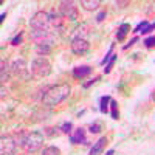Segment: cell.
Listing matches in <instances>:
<instances>
[{
	"mask_svg": "<svg viewBox=\"0 0 155 155\" xmlns=\"http://www.w3.org/2000/svg\"><path fill=\"white\" fill-rule=\"evenodd\" d=\"M152 101L155 102V90H153V92H152Z\"/></svg>",
	"mask_w": 155,
	"mask_h": 155,
	"instance_id": "obj_34",
	"label": "cell"
},
{
	"mask_svg": "<svg viewBox=\"0 0 155 155\" xmlns=\"http://www.w3.org/2000/svg\"><path fill=\"white\" fill-rule=\"evenodd\" d=\"M106 16H107V12H106V11H101V12H99V14L96 16V22H98V23H101L102 20H104V19H106Z\"/></svg>",
	"mask_w": 155,
	"mask_h": 155,
	"instance_id": "obj_30",
	"label": "cell"
},
{
	"mask_svg": "<svg viewBox=\"0 0 155 155\" xmlns=\"http://www.w3.org/2000/svg\"><path fill=\"white\" fill-rule=\"evenodd\" d=\"M112 98L110 96H102L99 101V112L101 113H109V104H110Z\"/></svg>",
	"mask_w": 155,
	"mask_h": 155,
	"instance_id": "obj_16",
	"label": "cell"
},
{
	"mask_svg": "<svg viewBox=\"0 0 155 155\" xmlns=\"http://www.w3.org/2000/svg\"><path fill=\"white\" fill-rule=\"evenodd\" d=\"M30 37L37 45H53L54 44V34L48 30H30Z\"/></svg>",
	"mask_w": 155,
	"mask_h": 155,
	"instance_id": "obj_4",
	"label": "cell"
},
{
	"mask_svg": "<svg viewBox=\"0 0 155 155\" xmlns=\"http://www.w3.org/2000/svg\"><path fill=\"white\" fill-rule=\"evenodd\" d=\"M115 62H116V54H113V56H112V59L109 61V64L106 65V68H104V73H106V74L112 71V68H113V65H115Z\"/></svg>",
	"mask_w": 155,
	"mask_h": 155,
	"instance_id": "obj_22",
	"label": "cell"
},
{
	"mask_svg": "<svg viewBox=\"0 0 155 155\" xmlns=\"http://www.w3.org/2000/svg\"><path fill=\"white\" fill-rule=\"evenodd\" d=\"M36 51L39 53V56H45V54H48L51 51V45H37Z\"/></svg>",
	"mask_w": 155,
	"mask_h": 155,
	"instance_id": "obj_19",
	"label": "cell"
},
{
	"mask_svg": "<svg viewBox=\"0 0 155 155\" xmlns=\"http://www.w3.org/2000/svg\"><path fill=\"white\" fill-rule=\"evenodd\" d=\"M71 93V87L68 84H58V85H53L50 87L45 95L42 96V104L45 107H54L64 99H67Z\"/></svg>",
	"mask_w": 155,
	"mask_h": 155,
	"instance_id": "obj_1",
	"label": "cell"
},
{
	"mask_svg": "<svg viewBox=\"0 0 155 155\" xmlns=\"http://www.w3.org/2000/svg\"><path fill=\"white\" fill-rule=\"evenodd\" d=\"M0 73H2V82H5L8 79V67L3 59H2V70H0Z\"/></svg>",
	"mask_w": 155,
	"mask_h": 155,
	"instance_id": "obj_23",
	"label": "cell"
},
{
	"mask_svg": "<svg viewBox=\"0 0 155 155\" xmlns=\"http://www.w3.org/2000/svg\"><path fill=\"white\" fill-rule=\"evenodd\" d=\"M147 25H149V22H147V20H143V22H140V23L137 25V27L134 28V31H132V33H135V34H137V33H141V31H143V30H144V28L147 27Z\"/></svg>",
	"mask_w": 155,
	"mask_h": 155,
	"instance_id": "obj_21",
	"label": "cell"
},
{
	"mask_svg": "<svg viewBox=\"0 0 155 155\" xmlns=\"http://www.w3.org/2000/svg\"><path fill=\"white\" fill-rule=\"evenodd\" d=\"M144 45H146L147 48H153V47H155V36L146 37V39H144Z\"/></svg>",
	"mask_w": 155,
	"mask_h": 155,
	"instance_id": "obj_26",
	"label": "cell"
},
{
	"mask_svg": "<svg viewBox=\"0 0 155 155\" xmlns=\"http://www.w3.org/2000/svg\"><path fill=\"white\" fill-rule=\"evenodd\" d=\"M113 153H115V150H113V149H110V150H109L106 155H113Z\"/></svg>",
	"mask_w": 155,
	"mask_h": 155,
	"instance_id": "obj_33",
	"label": "cell"
},
{
	"mask_svg": "<svg viewBox=\"0 0 155 155\" xmlns=\"http://www.w3.org/2000/svg\"><path fill=\"white\" fill-rule=\"evenodd\" d=\"M153 30H155V22H153V23H149L141 33H143V34H147V33H150V31H153Z\"/></svg>",
	"mask_w": 155,
	"mask_h": 155,
	"instance_id": "obj_29",
	"label": "cell"
},
{
	"mask_svg": "<svg viewBox=\"0 0 155 155\" xmlns=\"http://www.w3.org/2000/svg\"><path fill=\"white\" fill-rule=\"evenodd\" d=\"M107 143H109V138L107 137H101L96 143H93V146H92V149H90L88 155H101L102 152H104Z\"/></svg>",
	"mask_w": 155,
	"mask_h": 155,
	"instance_id": "obj_12",
	"label": "cell"
},
{
	"mask_svg": "<svg viewBox=\"0 0 155 155\" xmlns=\"http://www.w3.org/2000/svg\"><path fill=\"white\" fill-rule=\"evenodd\" d=\"M41 155H61V150L56 146H47V147H44Z\"/></svg>",
	"mask_w": 155,
	"mask_h": 155,
	"instance_id": "obj_18",
	"label": "cell"
},
{
	"mask_svg": "<svg viewBox=\"0 0 155 155\" xmlns=\"http://www.w3.org/2000/svg\"><path fill=\"white\" fill-rule=\"evenodd\" d=\"M59 12L64 19L70 22H76L79 19V12H78V6L74 2H67V0L59 2Z\"/></svg>",
	"mask_w": 155,
	"mask_h": 155,
	"instance_id": "obj_5",
	"label": "cell"
},
{
	"mask_svg": "<svg viewBox=\"0 0 155 155\" xmlns=\"http://www.w3.org/2000/svg\"><path fill=\"white\" fill-rule=\"evenodd\" d=\"M135 42H138V37H134V39H132V41L129 42L127 45H124V47H123V50H129V48H130V47H132V45H134Z\"/></svg>",
	"mask_w": 155,
	"mask_h": 155,
	"instance_id": "obj_31",
	"label": "cell"
},
{
	"mask_svg": "<svg viewBox=\"0 0 155 155\" xmlns=\"http://www.w3.org/2000/svg\"><path fill=\"white\" fill-rule=\"evenodd\" d=\"M81 6L87 11H95L101 6V2H98V0H82Z\"/></svg>",
	"mask_w": 155,
	"mask_h": 155,
	"instance_id": "obj_14",
	"label": "cell"
},
{
	"mask_svg": "<svg viewBox=\"0 0 155 155\" xmlns=\"http://www.w3.org/2000/svg\"><path fill=\"white\" fill-rule=\"evenodd\" d=\"M30 28L34 30H48L50 31V14L47 11H37L30 19Z\"/></svg>",
	"mask_w": 155,
	"mask_h": 155,
	"instance_id": "obj_6",
	"label": "cell"
},
{
	"mask_svg": "<svg viewBox=\"0 0 155 155\" xmlns=\"http://www.w3.org/2000/svg\"><path fill=\"white\" fill-rule=\"evenodd\" d=\"M92 67L90 65H81V67H74L73 68V78L78 81H82L84 78H87L90 73H92Z\"/></svg>",
	"mask_w": 155,
	"mask_h": 155,
	"instance_id": "obj_13",
	"label": "cell"
},
{
	"mask_svg": "<svg viewBox=\"0 0 155 155\" xmlns=\"http://www.w3.org/2000/svg\"><path fill=\"white\" fill-rule=\"evenodd\" d=\"M2 143H0V150L2 155H14L17 149V143L12 137H2Z\"/></svg>",
	"mask_w": 155,
	"mask_h": 155,
	"instance_id": "obj_9",
	"label": "cell"
},
{
	"mask_svg": "<svg viewBox=\"0 0 155 155\" xmlns=\"http://www.w3.org/2000/svg\"><path fill=\"white\" fill-rule=\"evenodd\" d=\"M101 130H102V127H101V124H98V123H95V124H92V126L88 127V132H90V134H95V135L99 134Z\"/></svg>",
	"mask_w": 155,
	"mask_h": 155,
	"instance_id": "obj_25",
	"label": "cell"
},
{
	"mask_svg": "<svg viewBox=\"0 0 155 155\" xmlns=\"http://www.w3.org/2000/svg\"><path fill=\"white\" fill-rule=\"evenodd\" d=\"M112 51H113V45L109 48V51H107V54L104 56V59L101 61V65H107V64H109V61H110V59H112V56H113V54H112Z\"/></svg>",
	"mask_w": 155,
	"mask_h": 155,
	"instance_id": "obj_24",
	"label": "cell"
},
{
	"mask_svg": "<svg viewBox=\"0 0 155 155\" xmlns=\"http://www.w3.org/2000/svg\"><path fill=\"white\" fill-rule=\"evenodd\" d=\"M30 73H31V76L37 78V79L47 78V76H50V73H51V64L48 62L47 58H44V56H37V58L31 62Z\"/></svg>",
	"mask_w": 155,
	"mask_h": 155,
	"instance_id": "obj_3",
	"label": "cell"
},
{
	"mask_svg": "<svg viewBox=\"0 0 155 155\" xmlns=\"http://www.w3.org/2000/svg\"><path fill=\"white\" fill-rule=\"evenodd\" d=\"M110 116L113 120H118V116H120V112H118V102L116 101H110Z\"/></svg>",
	"mask_w": 155,
	"mask_h": 155,
	"instance_id": "obj_17",
	"label": "cell"
},
{
	"mask_svg": "<svg viewBox=\"0 0 155 155\" xmlns=\"http://www.w3.org/2000/svg\"><path fill=\"white\" fill-rule=\"evenodd\" d=\"M90 48V44H88V39H84V37H73L71 41V51L78 56H82L85 54Z\"/></svg>",
	"mask_w": 155,
	"mask_h": 155,
	"instance_id": "obj_8",
	"label": "cell"
},
{
	"mask_svg": "<svg viewBox=\"0 0 155 155\" xmlns=\"http://www.w3.org/2000/svg\"><path fill=\"white\" fill-rule=\"evenodd\" d=\"M20 44H22V33H20V34H17L16 37H12V39H11V45L17 47V45H20Z\"/></svg>",
	"mask_w": 155,
	"mask_h": 155,
	"instance_id": "obj_27",
	"label": "cell"
},
{
	"mask_svg": "<svg viewBox=\"0 0 155 155\" xmlns=\"http://www.w3.org/2000/svg\"><path fill=\"white\" fill-rule=\"evenodd\" d=\"M124 5H129V2H116V6H120V8H123Z\"/></svg>",
	"mask_w": 155,
	"mask_h": 155,
	"instance_id": "obj_32",
	"label": "cell"
},
{
	"mask_svg": "<svg viewBox=\"0 0 155 155\" xmlns=\"http://www.w3.org/2000/svg\"><path fill=\"white\" fill-rule=\"evenodd\" d=\"M99 79H101V78H99V76H96V78H93V79H90V81H88L87 84H84V88H88V87H92V85H93V84H96V82H98Z\"/></svg>",
	"mask_w": 155,
	"mask_h": 155,
	"instance_id": "obj_28",
	"label": "cell"
},
{
	"mask_svg": "<svg viewBox=\"0 0 155 155\" xmlns=\"http://www.w3.org/2000/svg\"><path fill=\"white\" fill-rule=\"evenodd\" d=\"M70 143L71 144H88L87 137H85V129H82V127L76 129L74 134L70 135Z\"/></svg>",
	"mask_w": 155,
	"mask_h": 155,
	"instance_id": "obj_11",
	"label": "cell"
},
{
	"mask_svg": "<svg viewBox=\"0 0 155 155\" xmlns=\"http://www.w3.org/2000/svg\"><path fill=\"white\" fill-rule=\"evenodd\" d=\"M71 129H73V124L68 121V123H64V124H61L59 130H61L62 134H71Z\"/></svg>",
	"mask_w": 155,
	"mask_h": 155,
	"instance_id": "obj_20",
	"label": "cell"
},
{
	"mask_svg": "<svg viewBox=\"0 0 155 155\" xmlns=\"http://www.w3.org/2000/svg\"><path fill=\"white\" fill-rule=\"evenodd\" d=\"M45 141V135L42 132H27L22 141V147L27 153H34L42 147Z\"/></svg>",
	"mask_w": 155,
	"mask_h": 155,
	"instance_id": "obj_2",
	"label": "cell"
},
{
	"mask_svg": "<svg viewBox=\"0 0 155 155\" xmlns=\"http://www.w3.org/2000/svg\"><path fill=\"white\" fill-rule=\"evenodd\" d=\"M130 31V25L129 23H121V27L118 28V33H116V39L121 42V41H124V37H126V34Z\"/></svg>",
	"mask_w": 155,
	"mask_h": 155,
	"instance_id": "obj_15",
	"label": "cell"
},
{
	"mask_svg": "<svg viewBox=\"0 0 155 155\" xmlns=\"http://www.w3.org/2000/svg\"><path fill=\"white\" fill-rule=\"evenodd\" d=\"M50 31L53 33L56 36V33H61L64 31V28H65V23H64V19L61 16V12H56V11H50Z\"/></svg>",
	"mask_w": 155,
	"mask_h": 155,
	"instance_id": "obj_7",
	"label": "cell"
},
{
	"mask_svg": "<svg viewBox=\"0 0 155 155\" xmlns=\"http://www.w3.org/2000/svg\"><path fill=\"white\" fill-rule=\"evenodd\" d=\"M9 70H11V73L14 74V76H23L25 73H27V70H28L25 58H16L14 61L11 62Z\"/></svg>",
	"mask_w": 155,
	"mask_h": 155,
	"instance_id": "obj_10",
	"label": "cell"
}]
</instances>
